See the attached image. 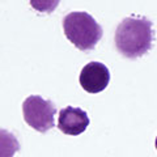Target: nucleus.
<instances>
[{
    "instance_id": "f257e3e1",
    "label": "nucleus",
    "mask_w": 157,
    "mask_h": 157,
    "mask_svg": "<svg viewBox=\"0 0 157 157\" xmlns=\"http://www.w3.org/2000/svg\"><path fill=\"white\" fill-rule=\"evenodd\" d=\"M153 42L152 22L145 17H126L117 26L115 46L126 58H139L148 52Z\"/></svg>"
},
{
    "instance_id": "f03ea898",
    "label": "nucleus",
    "mask_w": 157,
    "mask_h": 157,
    "mask_svg": "<svg viewBox=\"0 0 157 157\" xmlns=\"http://www.w3.org/2000/svg\"><path fill=\"white\" fill-rule=\"evenodd\" d=\"M63 30L68 41L81 51L93 50L104 34L100 24L81 11L70 12L63 17Z\"/></svg>"
},
{
    "instance_id": "7ed1b4c3",
    "label": "nucleus",
    "mask_w": 157,
    "mask_h": 157,
    "mask_svg": "<svg viewBox=\"0 0 157 157\" xmlns=\"http://www.w3.org/2000/svg\"><path fill=\"white\" fill-rule=\"evenodd\" d=\"M22 114L26 123L38 132H46L55 127V105L38 94L26 97L22 102Z\"/></svg>"
},
{
    "instance_id": "20e7f679",
    "label": "nucleus",
    "mask_w": 157,
    "mask_h": 157,
    "mask_svg": "<svg viewBox=\"0 0 157 157\" xmlns=\"http://www.w3.org/2000/svg\"><path fill=\"white\" fill-rule=\"evenodd\" d=\"M80 85L88 93H100L110 81V72L104 63L90 62L80 72Z\"/></svg>"
},
{
    "instance_id": "39448f33",
    "label": "nucleus",
    "mask_w": 157,
    "mask_h": 157,
    "mask_svg": "<svg viewBox=\"0 0 157 157\" xmlns=\"http://www.w3.org/2000/svg\"><path fill=\"white\" fill-rule=\"evenodd\" d=\"M89 126V117L80 107L67 106L59 111L58 128L66 135H80Z\"/></svg>"
},
{
    "instance_id": "423d86ee",
    "label": "nucleus",
    "mask_w": 157,
    "mask_h": 157,
    "mask_svg": "<svg viewBox=\"0 0 157 157\" xmlns=\"http://www.w3.org/2000/svg\"><path fill=\"white\" fill-rule=\"evenodd\" d=\"M20 151V143L16 135L4 128H0V157H14Z\"/></svg>"
},
{
    "instance_id": "0eeeda50",
    "label": "nucleus",
    "mask_w": 157,
    "mask_h": 157,
    "mask_svg": "<svg viewBox=\"0 0 157 157\" xmlns=\"http://www.w3.org/2000/svg\"><path fill=\"white\" fill-rule=\"evenodd\" d=\"M156 149H157V137H156Z\"/></svg>"
}]
</instances>
